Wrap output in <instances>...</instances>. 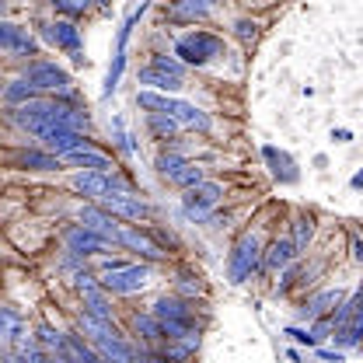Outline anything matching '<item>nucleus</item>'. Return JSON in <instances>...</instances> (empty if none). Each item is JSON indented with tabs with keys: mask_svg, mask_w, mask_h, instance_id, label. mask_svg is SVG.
I'll list each match as a JSON object with an SVG mask.
<instances>
[{
	"mask_svg": "<svg viewBox=\"0 0 363 363\" xmlns=\"http://www.w3.org/2000/svg\"><path fill=\"white\" fill-rule=\"evenodd\" d=\"M136 101H140V108H147V112H164V116H172L182 130H203V133H206V130L213 126L203 108H196V105H189V101H182V98H168V94H157V91H140Z\"/></svg>",
	"mask_w": 363,
	"mask_h": 363,
	"instance_id": "nucleus-1",
	"label": "nucleus"
},
{
	"mask_svg": "<svg viewBox=\"0 0 363 363\" xmlns=\"http://www.w3.org/2000/svg\"><path fill=\"white\" fill-rule=\"evenodd\" d=\"M98 279H101V286H105L108 294H116V297H130V294H136V290H143V286H147L150 269H147V266H140V262L105 259Z\"/></svg>",
	"mask_w": 363,
	"mask_h": 363,
	"instance_id": "nucleus-2",
	"label": "nucleus"
},
{
	"mask_svg": "<svg viewBox=\"0 0 363 363\" xmlns=\"http://www.w3.org/2000/svg\"><path fill=\"white\" fill-rule=\"evenodd\" d=\"M335 321V342L342 350H353L363 342V290L353 294V301H342L339 311L332 315Z\"/></svg>",
	"mask_w": 363,
	"mask_h": 363,
	"instance_id": "nucleus-3",
	"label": "nucleus"
},
{
	"mask_svg": "<svg viewBox=\"0 0 363 363\" xmlns=\"http://www.w3.org/2000/svg\"><path fill=\"white\" fill-rule=\"evenodd\" d=\"M220 52H224V43L213 32H203V28L182 35L175 43V56H182V63H192V67H203V63L217 60Z\"/></svg>",
	"mask_w": 363,
	"mask_h": 363,
	"instance_id": "nucleus-4",
	"label": "nucleus"
},
{
	"mask_svg": "<svg viewBox=\"0 0 363 363\" xmlns=\"http://www.w3.org/2000/svg\"><path fill=\"white\" fill-rule=\"evenodd\" d=\"M262 269V248H259V238L255 234H241L234 252H230V262H227V272H230V283H245L252 272Z\"/></svg>",
	"mask_w": 363,
	"mask_h": 363,
	"instance_id": "nucleus-5",
	"label": "nucleus"
},
{
	"mask_svg": "<svg viewBox=\"0 0 363 363\" xmlns=\"http://www.w3.org/2000/svg\"><path fill=\"white\" fill-rule=\"evenodd\" d=\"M70 189L81 196H91V199H101L105 192H133V185L119 172H81L70 179Z\"/></svg>",
	"mask_w": 363,
	"mask_h": 363,
	"instance_id": "nucleus-6",
	"label": "nucleus"
},
{
	"mask_svg": "<svg viewBox=\"0 0 363 363\" xmlns=\"http://www.w3.org/2000/svg\"><path fill=\"white\" fill-rule=\"evenodd\" d=\"M220 199H224V189H220L217 182H199V185L185 189L182 210H185V217H192V220H206Z\"/></svg>",
	"mask_w": 363,
	"mask_h": 363,
	"instance_id": "nucleus-7",
	"label": "nucleus"
},
{
	"mask_svg": "<svg viewBox=\"0 0 363 363\" xmlns=\"http://www.w3.org/2000/svg\"><path fill=\"white\" fill-rule=\"evenodd\" d=\"M74 286H77V294H81V301H84V311H88V315L101 318V321H112L108 290L101 286V279H94L91 272H77V276H74Z\"/></svg>",
	"mask_w": 363,
	"mask_h": 363,
	"instance_id": "nucleus-8",
	"label": "nucleus"
},
{
	"mask_svg": "<svg viewBox=\"0 0 363 363\" xmlns=\"http://www.w3.org/2000/svg\"><path fill=\"white\" fill-rule=\"evenodd\" d=\"M25 81H32L39 94H63V91L74 88V81H70V74L63 70V67H56V63H28V70H25Z\"/></svg>",
	"mask_w": 363,
	"mask_h": 363,
	"instance_id": "nucleus-9",
	"label": "nucleus"
},
{
	"mask_svg": "<svg viewBox=\"0 0 363 363\" xmlns=\"http://www.w3.org/2000/svg\"><path fill=\"white\" fill-rule=\"evenodd\" d=\"M35 140H39V147L43 150H49V154H70V150H81V147H88L91 140L88 133H81V130H70V126H43L39 133H35Z\"/></svg>",
	"mask_w": 363,
	"mask_h": 363,
	"instance_id": "nucleus-10",
	"label": "nucleus"
},
{
	"mask_svg": "<svg viewBox=\"0 0 363 363\" xmlns=\"http://www.w3.org/2000/svg\"><path fill=\"white\" fill-rule=\"evenodd\" d=\"M67 248H70L74 255H108L116 245H112L108 238H101L98 230L77 224V227H70V230H67Z\"/></svg>",
	"mask_w": 363,
	"mask_h": 363,
	"instance_id": "nucleus-11",
	"label": "nucleus"
},
{
	"mask_svg": "<svg viewBox=\"0 0 363 363\" xmlns=\"http://www.w3.org/2000/svg\"><path fill=\"white\" fill-rule=\"evenodd\" d=\"M98 206H105L108 213H116L119 220H143L147 217V203L136 192H105L98 199Z\"/></svg>",
	"mask_w": 363,
	"mask_h": 363,
	"instance_id": "nucleus-12",
	"label": "nucleus"
},
{
	"mask_svg": "<svg viewBox=\"0 0 363 363\" xmlns=\"http://www.w3.org/2000/svg\"><path fill=\"white\" fill-rule=\"evenodd\" d=\"M0 49L11 52V56H35L39 52L32 32L21 28V25H14V21H0Z\"/></svg>",
	"mask_w": 363,
	"mask_h": 363,
	"instance_id": "nucleus-13",
	"label": "nucleus"
},
{
	"mask_svg": "<svg viewBox=\"0 0 363 363\" xmlns=\"http://www.w3.org/2000/svg\"><path fill=\"white\" fill-rule=\"evenodd\" d=\"M81 224L98 230L101 238H108L112 245H119V234H123V220L116 213H108L105 206H84L81 210Z\"/></svg>",
	"mask_w": 363,
	"mask_h": 363,
	"instance_id": "nucleus-14",
	"label": "nucleus"
},
{
	"mask_svg": "<svg viewBox=\"0 0 363 363\" xmlns=\"http://www.w3.org/2000/svg\"><path fill=\"white\" fill-rule=\"evenodd\" d=\"M154 315H157V321H192L196 325V304L189 297L168 294V297L154 301Z\"/></svg>",
	"mask_w": 363,
	"mask_h": 363,
	"instance_id": "nucleus-15",
	"label": "nucleus"
},
{
	"mask_svg": "<svg viewBox=\"0 0 363 363\" xmlns=\"http://www.w3.org/2000/svg\"><path fill=\"white\" fill-rule=\"evenodd\" d=\"M63 161L67 164H74V168H81V172H116V161L105 154V150H94V147H81V150H70V154H63Z\"/></svg>",
	"mask_w": 363,
	"mask_h": 363,
	"instance_id": "nucleus-16",
	"label": "nucleus"
},
{
	"mask_svg": "<svg viewBox=\"0 0 363 363\" xmlns=\"http://www.w3.org/2000/svg\"><path fill=\"white\" fill-rule=\"evenodd\" d=\"M45 39L52 45H60V49H67L70 56L81 52V28H77L70 18H60V21L45 25Z\"/></svg>",
	"mask_w": 363,
	"mask_h": 363,
	"instance_id": "nucleus-17",
	"label": "nucleus"
},
{
	"mask_svg": "<svg viewBox=\"0 0 363 363\" xmlns=\"http://www.w3.org/2000/svg\"><path fill=\"white\" fill-rule=\"evenodd\" d=\"M294 259H297V248H294V241H290V238H276L269 248L262 252V272H266V276H272V272L286 269Z\"/></svg>",
	"mask_w": 363,
	"mask_h": 363,
	"instance_id": "nucleus-18",
	"label": "nucleus"
},
{
	"mask_svg": "<svg viewBox=\"0 0 363 363\" xmlns=\"http://www.w3.org/2000/svg\"><path fill=\"white\" fill-rule=\"evenodd\" d=\"M119 245L123 248H136L140 255H147L150 262H157V259H164V252H161V245L147 234V230H140V227H126L123 224V234H119Z\"/></svg>",
	"mask_w": 363,
	"mask_h": 363,
	"instance_id": "nucleus-19",
	"label": "nucleus"
},
{
	"mask_svg": "<svg viewBox=\"0 0 363 363\" xmlns=\"http://www.w3.org/2000/svg\"><path fill=\"white\" fill-rule=\"evenodd\" d=\"M346 301V294L342 290H321V294H315V297H308L304 304H301V315L304 318H321V315H335V308Z\"/></svg>",
	"mask_w": 363,
	"mask_h": 363,
	"instance_id": "nucleus-20",
	"label": "nucleus"
},
{
	"mask_svg": "<svg viewBox=\"0 0 363 363\" xmlns=\"http://www.w3.org/2000/svg\"><path fill=\"white\" fill-rule=\"evenodd\" d=\"M133 332L136 339L143 342V346H164V328H161V321L154 311H147V315H133Z\"/></svg>",
	"mask_w": 363,
	"mask_h": 363,
	"instance_id": "nucleus-21",
	"label": "nucleus"
},
{
	"mask_svg": "<svg viewBox=\"0 0 363 363\" xmlns=\"http://www.w3.org/2000/svg\"><path fill=\"white\" fill-rule=\"evenodd\" d=\"M25 339V315L11 304H0V342H21Z\"/></svg>",
	"mask_w": 363,
	"mask_h": 363,
	"instance_id": "nucleus-22",
	"label": "nucleus"
},
{
	"mask_svg": "<svg viewBox=\"0 0 363 363\" xmlns=\"http://www.w3.org/2000/svg\"><path fill=\"white\" fill-rule=\"evenodd\" d=\"M14 164L18 168H32V172H60L67 161L60 154H49V150H25V154H18Z\"/></svg>",
	"mask_w": 363,
	"mask_h": 363,
	"instance_id": "nucleus-23",
	"label": "nucleus"
},
{
	"mask_svg": "<svg viewBox=\"0 0 363 363\" xmlns=\"http://www.w3.org/2000/svg\"><path fill=\"white\" fill-rule=\"evenodd\" d=\"M164 14H168V21H179V25H192V21L210 18V11H206L199 0H172Z\"/></svg>",
	"mask_w": 363,
	"mask_h": 363,
	"instance_id": "nucleus-24",
	"label": "nucleus"
},
{
	"mask_svg": "<svg viewBox=\"0 0 363 363\" xmlns=\"http://www.w3.org/2000/svg\"><path fill=\"white\" fill-rule=\"evenodd\" d=\"M140 84H147V88H154V91H179L182 84H185V77H175V74H168V70L147 63V67L140 70Z\"/></svg>",
	"mask_w": 363,
	"mask_h": 363,
	"instance_id": "nucleus-25",
	"label": "nucleus"
},
{
	"mask_svg": "<svg viewBox=\"0 0 363 363\" xmlns=\"http://www.w3.org/2000/svg\"><path fill=\"white\" fill-rule=\"evenodd\" d=\"M262 154H266V161H269L272 175L279 182H297V172H294V161L283 154V150H276V147H262Z\"/></svg>",
	"mask_w": 363,
	"mask_h": 363,
	"instance_id": "nucleus-26",
	"label": "nucleus"
},
{
	"mask_svg": "<svg viewBox=\"0 0 363 363\" xmlns=\"http://www.w3.org/2000/svg\"><path fill=\"white\" fill-rule=\"evenodd\" d=\"M32 98H39V88L32 84V81H11L7 88H4V101L7 105H25V101H32Z\"/></svg>",
	"mask_w": 363,
	"mask_h": 363,
	"instance_id": "nucleus-27",
	"label": "nucleus"
},
{
	"mask_svg": "<svg viewBox=\"0 0 363 363\" xmlns=\"http://www.w3.org/2000/svg\"><path fill=\"white\" fill-rule=\"evenodd\" d=\"M147 130L157 136V140H168V136L179 133L182 126L172 119V116H164V112H147Z\"/></svg>",
	"mask_w": 363,
	"mask_h": 363,
	"instance_id": "nucleus-28",
	"label": "nucleus"
},
{
	"mask_svg": "<svg viewBox=\"0 0 363 363\" xmlns=\"http://www.w3.org/2000/svg\"><path fill=\"white\" fill-rule=\"evenodd\" d=\"M172 185H179L182 192H185V189H192V185H199V182H206V172H203V168H199V164H189V161H185V164H182L179 172H175V175H172Z\"/></svg>",
	"mask_w": 363,
	"mask_h": 363,
	"instance_id": "nucleus-29",
	"label": "nucleus"
},
{
	"mask_svg": "<svg viewBox=\"0 0 363 363\" xmlns=\"http://www.w3.org/2000/svg\"><path fill=\"white\" fill-rule=\"evenodd\" d=\"M35 342L43 346L45 353H56V350L67 342V332H60V328H52V325H39V328H35Z\"/></svg>",
	"mask_w": 363,
	"mask_h": 363,
	"instance_id": "nucleus-30",
	"label": "nucleus"
},
{
	"mask_svg": "<svg viewBox=\"0 0 363 363\" xmlns=\"http://www.w3.org/2000/svg\"><path fill=\"white\" fill-rule=\"evenodd\" d=\"M311 238H315V220L301 213V217L294 220V238H290V241H294V248H297V252H304Z\"/></svg>",
	"mask_w": 363,
	"mask_h": 363,
	"instance_id": "nucleus-31",
	"label": "nucleus"
},
{
	"mask_svg": "<svg viewBox=\"0 0 363 363\" xmlns=\"http://www.w3.org/2000/svg\"><path fill=\"white\" fill-rule=\"evenodd\" d=\"M182 164H185L182 154H161V157H157V172H161V179H172Z\"/></svg>",
	"mask_w": 363,
	"mask_h": 363,
	"instance_id": "nucleus-32",
	"label": "nucleus"
},
{
	"mask_svg": "<svg viewBox=\"0 0 363 363\" xmlns=\"http://www.w3.org/2000/svg\"><path fill=\"white\" fill-rule=\"evenodd\" d=\"M91 0H52V7L60 11V14H67V18H77V14H84L88 11Z\"/></svg>",
	"mask_w": 363,
	"mask_h": 363,
	"instance_id": "nucleus-33",
	"label": "nucleus"
},
{
	"mask_svg": "<svg viewBox=\"0 0 363 363\" xmlns=\"http://www.w3.org/2000/svg\"><path fill=\"white\" fill-rule=\"evenodd\" d=\"M150 63H154V67H161V70H168V74H175V77H185V63L175 60V56H154Z\"/></svg>",
	"mask_w": 363,
	"mask_h": 363,
	"instance_id": "nucleus-34",
	"label": "nucleus"
},
{
	"mask_svg": "<svg viewBox=\"0 0 363 363\" xmlns=\"http://www.w3.org/2000/svg\"><path fill=\"white\" fill-rule=\"evenodd\" d=\"M286 335H294L297 342H304V346H318L315 332H304V328H286Z\"/></svg>",
	"mask_w": 363,
	"mask_h": 363,
	"instance_id": "nucleus-35",
	"label": "nucleus"
},
{
	"mask_svg": "<svg viewBox=\"0 0 363 363\" xmlns=\"http://www.w3.org/2000/svg\"><path fill=\"white\" fill-rule=\"evenodd\" d=\"M179 297H189V294H199V283H192V276H179Z\"/></svg>",
	"mask_w": 363,
	"mask_h": 363,
	"instance_id": "nucleus-36",
	"label": "nucleus"
},
{
	"mask_svg": "<svg viewBox=\"0 0 363 363\" xmlns=\"http://www.w3.org/2000/svg\"><path fill=\"white\" fill-rule=\"evenodd\" d=\"M238 35L241 39H255V25L252 21H238Z\"/></svg>",
	"mask_w": 363,
	"mask_h": 363,
	"instance_id": "nucleus-37",
	"label": "nucleus"
},
{
	"mask_svg": "<svg viewBox=\"0 0 363 363\" xmlns=\"http://www.w3.org/2000/svg\"><path fill=\"white\" fill-rule=\"evenodd\" d=\"M353 259H357V262H363V241H360V238H353Z\"/></svg>",
	"mask_w": 363,
	"mask_h": 363,
	"instance_id": "nucleus-38",
	"label": "nucleus"
},
{
	"mask_svg": "<svg viewBox=\"0 0 363 363\" xmlns=\"http://www.w3.org/2000/svg\"><path fill=\"white\" fill-rule=\"evenodd\" d=\"M318 357H321V360H335V363L342 360V357H339V353H328V350H318Z\"/></svg>",
	"mask_w": 363,
	"mask_h": 363,
	"instance_id": "nucleus-39",
	"label": "nucleus"
},
{
	"mask_svg": "<svg viewBox=\"0 0 363 363\" xmlns=\"http://www.w3.org/2000/svg\"><path fill=\"white\" fill-rule=\"evenodd\" d=\"M7 363H28V357L25 353H14V357H7Z\"/></svg>",
	"mask_w": 363,
	"mask_h": 363,
	"instance_id": "nucleus-40",
	"label": "nucleus"
},
{
	"mask_svg": "<svg viewBox=\"0 0 363 363\" xmlns=\"http://www.w3.org/2000/svg\"><path fill=\"white\" fill-rule=\"evenodd\" d=\"M353 189H363V172H357V175H353Z\"/></svg>",
	"mask_w": 363,
	"mask_h": 363,
	"instance_id": "nucleus-41",
	"label": "nucleus"
},
{
	"mask_svg": "<svg viewBox=\"0 0 363 363\" xmlns=\"http://www.w3.org/2000/svg\"><path fill=\"white\" fill-rule=\"evenodd\" d=\"M199 4H203L206 11H213V7H217V0H199Z\"/></svg>",
	"mask_w": 363,
	"mask_h": 363,
	"instance_id": "nucleus-42",
	"label": "nucleus"
},
{
	"mask_svg": "<svg viewBox=\"0 0 363 363\" xmlns=\"http://www.w3.org/2000/svg\"><path fill=\"white\" fill-rule=\"evenodd\" d=\"M0 14H4V0H0Z\"/></svg>",
	"mask_w": 363,
	"mask_h": 363,
	"instance_id": "nucleus-43",
	"label": "nucleus"
},
{
	"mask_svg": "<svg viewBox=\"0 0 363 363\" xmlns=\"http://www.w3.org/2000/svg\"><path fill=\"white\" fill-rule=\"evenodd\" d=\"M0 363H4V357H0Z\"/></svg>",
	"mask_w": 363,
	"mask_h": 363,
	"instance_id": "nucleus-44",
	"label": "nucleus"
},
{
	"mask_svg": "<svg viewBox=\"0 0 363 363\" xmlns=\"http://www.w3.org/2000/svg\"><path fill=\"white\" fill-rule=\"evenodd\" d=\"M4 363H7V360H4Z\"/></svg>",
	"mask_w": 363,
	"mask_h": 363,
	"instance_id": "nucleus-45",
	"label": "nucleus"
}]
</instances>
